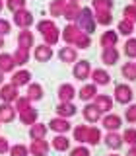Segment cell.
<instances>
[{"label":"cell","instance_id":"11","mask_svg":"<svg viewBox=\"0 0 136 156\" xmlns=\"http://www.w3.org/2000/svg\"><path fill=\"white\" fill-rule=\"evenodd\" d=\"M29 154L31 156H47L49 150H51V143L45 139H39V140H31V144L27 146Z\"/></svg>","mask_w":136,"mask_h":156},{"label":"cell","instance_id":"14","mask_svg":"<svg viewBox=\"0 0 136 156\" xmlns=\"http://www.w3.org/2000/svg\"><path fill=\"white\" fill-rule=\"evenodd\" d=\"M123 135L119 133V131H107L105 133V146L111 150H119L121 146H123Z\"/></svg>","mask_w":136,"mask_h":156},{"label":"cell","instance_id":"41","mask_svg":"<svg viewBox=\"0 0 136 156\" xmlns=\"http://www.w3.org/2000/svg\"><path fill=\"white\" fill-rule=\"evenodd\" d=\"M53 27H56V23H55V20L53 18H49V20H41V22H37V31L41 33V35H45L47 31H51Z\"/></svg>","mask_w":136,"mask_h":156},{"label":"cell","instance_id":"40","mask_svg":"<svg viewBox=\"0 0 136 156\" xmlns=\"http://www.w3.org/2000/svg\"><path fill=\"white\" fill-rule=\"evenodd\" d=\"M25 0H4V6H6L12 14H16V12H19V10H23L25 8Z\"/></svg>","mask_w":136,"mask_h":156},{"label":"cell","instance_id":"47","mask_svg":"<svg viewBox=\"0 0 136 156\" xmlns=\"http://www.w3.org/2000/svg\"><path fill=\"white\" fill-rule=\"evenodd\" d=\"M68 156H91V154H90V148H87V146L78 144V146L68 150Z\"/></svg>","mask_w":136,"mask_h":156},{"label":"cell","instance_id":"7","mask_svg":"<svg viewBox=\"0 0 136 156\" xmlns=\"http://www.w3.org/2000/svg\"><path fill=\"white\" fill-rule=\"evenodd\" d=\"M49 129L53 131L55 135H66L68 131H72V125H70V121L68 119H64V117H53L51 121H49Z\"/></svg>","mask_w":136,"mask_h":156},{"label":"cell","instance_id":"20","mask_svg":"<svg viewBox=\"0 0 136 156\" xmlns=\"http://www.w3.org/2000/svg\"><path fill=\"white\" fill-rule=\"evenodd\" d=\"M78 113V107L72 104V101H58L56 105V115L58 117H64V119H70Z\"/></svg>","mask_w":136,"mask_h":156},{"label":"cell","instance_id":"42","mask_svg":"<svg viewBox=\"0 0 136 156\" xmlns=\"http://www.w3.org/2000/svg\"><path fill=\"white\" fill-rule=\"evenodd\" d=\"M123 143L134 146L136 144V127H126L123 131Z\"/></svg>","mask_w":136,"mask_h":156},{"label":"cell","instance_id":"26","mask_svg":"<svg viewBox=\"0 0 136 156\" xmlns=\"http://www.w3.org/2000/svg\"><path fill=\"white\" fill-rule=\"evenodd\" d=\"M14 70H16V62H14L12 53H0V72L10 74Z\"/></svg>","mask_w":136,"mask_h":156},{"label":"cell","instance_id":"34","mask_svg":"<svg viewBox=\"0 0 136 156\" xmlns=\"http://www.w3.org/2000/svg\"><path fill=\"white\" fill-rule=\"evenodd\" d=\"M134 26L136 23L132 22H128V20H119V23H117V33L119 35H126V37H130L132 35V31H134Z\"/></svg>","mask_w":136,"mask_h":156},{"label":"cell","instance_id":"52","mask_svg":"<svg viewBox=\"0 0 136 156\" xmlns=\"http://www.w3.org/2000/svg\"><path fill=\"white\" fill-rule=\"evenodd\" d=\"M4 45H6V41H4V35H0V49H4Z\"/></svg>","mask_w":136,"mask_h":156},{"label":"cell","instance_id":"51","mask_svg":"<svg viewBox=\"0 0 136 156\" xmlns=\"http://www.w3.org/2000/svg\"><path fill=\"white\" fill-rule=\"evenodd\" d=\"M126 156H136V144L128 148V152H126Z\"/></svg>","mask_w":136,"mask_h":156},{"label":"cell","instance_id":"3","mask_svg":"<svg viewBox=\"0 0 136 156\" xmlns=\"http://www.w3.org/2000/svg\"><path fill=\"white\" fill-rule=\"evenodd\" d=\"M91 74V65H90V61H86V58H78V61L74 62V68H72V76L76 78V80H80V82H84L87 80Z\"/></svg>","mask_w":136,"mask_h":156},{"label":"cell","instance_id":"43","mask_svg":"<svg viewBox=\"0 0 136 156\" xmlns=\"http://www.w3.org/2000/svg\"><path fill=\"white\" fill-rule=\"evenodd\" d=\"M90 45H91V35H87V33L82 31L80 37L74 41V45H72V47H74V49H87Z\"/></svg>","mask_w":136,"mask_h":156},{"label":"cell","instance_id":"2","mask_svg":"<svg viewBox=\"0 0 136 156\" xmlns=\"http://www.w3.org/2000/svg\"><path fill=\"white\" fill-rule=\"evenodd\" d=\"M132 98H134V90L130 88V84H117L113 90V100L119 101L121 105H128L132 104Z\"/></svg>","mask_w":136,"mask_h":156},{"label":"cell","instance_id":"46","mask_svg":"<svg viewBox=\"0 0 136 156\" xmlns=\"http://www.w3.org/2000/svg\"><path fill=\"white\" fill-rule=\"evenodd\" d=\"M123 16H124V20L136 23V6H134V4H128V6L123 8Z\"/></svg>","mask_w":136,"mask_h":156},{"label":"cell","instance_id":"37","mask_svg":"<svg viewBox=\"0 0 136 156\" xmlns=\"http://www.w3.org/2000/svg\"><path fill=\"white\" fill-rule=\"evenodd\" d=\"M58 39H60V29L58 27H53L51 31H47L45 35H43V43H47V45H56Z\"/></svg>","mask_w":136,"mask_h":156},{"label":"cell","instance_id":"31","mask_svg":"<svg viewBox=\"0 0 136 156\" xmlns=\"http://www.w3.org/2000/svg\"><path fill=\"white\" fill-rule=\"evenodd\" d=\"M66 2L68 0H51V4H49V14H51V18H62V12H64L66 8Z\"/></svg>","mask_w":136,"mask_h":156},{"label":"cell","instance_id":"38","mask_svg":"<svg viewBox=\"0 0 136 156\" xmlns=\"http://www.w3.org/2000/svg\"><path fill=\"white\" fill-rule=\"evenodd\" d=\"M72 135H74V140L80 144H86V135H87V125H76L74 131H72Z\"/></svg>","mask_w":136,"mask_h":156},{"label":"cell","instance_id":"21","mask_svg":"<svg viewBox=\"0 0 136 156\" xmlns=\"http://www.w3.org/2000/svg\"><path fill=\"white\" fill-rule=\"evenodd\" d=\"M18 117L14 104H0V123H12Z\"/></svg>","mask_w":136,"mask_h":156},{"label":"cell","instance_id":"29","mask_svg":"<svg viewBox=\"0 0 136 156\" xmlns=\"http://www.w3.org/2000/svg\"><path fill=\"white\" fill-rule=\"evenodd\" d=\"M18 117H19V121H22V125H25V127L29 125V127H31L33 123H37V121H39V111L35 109V107H29V109L18 113Z\"/></svg>","mask_w":136,"mask_h":156},{"label":"cell","instance_id":"6","mask_svg":"<svg viewBox=\"0 0 136 156\" xmlns=\"http://www.w3.org/2000/svg\"><path fill=\"white\" fill-rule=\"evenodd\" d=\"M82 115H84V119L87 121L90 125H93V123H99L101 121V117H103V113L99 111V107H97L93 101H87V104L82 107Z\"/></svg>","mask_w":136,"mask_h":156},{"label":"cell","instance_id":"53","mask_svg":"<svg viewBox=\"0 0 136 156\" xmlns=\"http://www.w3.org/2000/svg\"><path fill=\"white\" fill-rule=\"evenodd\" d=\"M4 84V72H0V86Z\"/></svg>","mask_w":136,"mask_h":156},{"label":"cell","instance_id":"19","mask_svg":"<svg viewBox=\"0 0 136 156\" xmlns=\"http://www.w3.org/2000/svg\"><path fill=\"white\" fill-rule=\"evenodd\" d=\"M58 101H74V96H76V88L70 84V82H64V84L58 86Z\"/></svg>","mask_w":136,"mask_h":156},{"label":"cell","instance_id":"24","mask_svg":"<svg viewBox=\"0 0 136 156\" xmlns=\"http://www.w3.org/2000/svg\"><path fill=\"white\" fill-rule=\"evenodd\" d=\"M103 140V133H101L99 127H93V125H87V135H86V144L90 146H95Z\"/></svg>","mask_w":136,"mask_h":156},{"label":"cell","instance_id":"56","mask_svg":"<svg viewBox=\"0 0 136 156\" xmlns=\"http://www.w3.org/2000/svg\"><path fill=\"white\" fill-rule=\"evenodd\" d=\"M68 2H80V0H68Z\"/></svg>","mask_w":136,"mask_h":156},{"label":"cell","instance_id":"9","mask_svg":"<svg viewBox=\"0 0 136 156\" xmlns=\"http://www.w3.org/2000/svg\"><path fill=\"white\" fill-rule=\"evenodd\" d=\"M33 57H35L37 62H49L53 57H55V51H53L51 45H47V43H41V45H35Z\"/></svg>","mask_w":136,"mask_h":156},{"label":"cell","instance_id":"44","mask_svg":"<svg viewBox=\"0 0 136 156\" xmlns=\"http://www.w3.org/2000/svg\"><path fill=\"white\" fill-rule=\"evenodd\" d=\"M8 154H10V156H27V154H29V148H27L25 144L18 143V144H12V146H10Z\"/></svg>","mask_w":136,"mask_h":156},{"label":"cell","instance_id":"8","mask_svg":"<svg viewBox=\"0 0 136 156\" xmlns=\"http://www.w3.org/2000/svg\"><path fill=\"white\" fill-rule=\"evenodd\" d=\"M19 98V88L12 84H2L0 86V101L2 104H14Z\"/></svg>","mask_w":136,"mask_h":156},{"label":"cell","instance_id":"18","mask_svg":"<svg viewBox=\"0 0 136 156\" xmlns=\"http://www.w3.org/2000/svg\"><path fill=\"white\" fill-rule=\"evenodd\" d=\"M76 96L80 98L84 104H87V101H93V98L97 96V86L91 82V84H84L80 88V90L76 92Z\"/></svg>","mask_w":136,"mask_h":156},{"label":"cell","instance_id":"12","mask_svg":"<svg viewBox=\"0 0 136 156\" xmlns=\"http://www.w3.org/2000/svg\"><path fill=\"white\" fill-rule=\"evenodd\" d=\"M101 125H103L105 131H119L121 125H123V119L117 113H105L101 117Z\"/></svg>","mask_w":136,"mask_h":156},{"label":"cell","instance_id":"10","mask_svg":"<svg viewBox=\"0 0 136 156\" xmlns=\"http://www.w3.org/2000/svg\"><path fill=\"white\" fill-rule=\"evenodd\" d=\"M29 82H31V72L25 70V68H19V70L12 72V78H10V84L12 86L22 88V86H27Z\"/></svg>","mask_w":136,"mask_h":156},{"label":"cell","instance_id":"33","mask_svg":"<svg viewBox=\"0 0 136 156\" xmlns=\"http://www.w3.org/2000/svg\"><path fill=\"white\" fill-rule=\"evenodd\" d=\"M14 57V62H16V66H23L29 62V49H23V47H18L16 51L12 53Z\"/></svg>","mask_w":136,"mask_h":156},{"label":"cell","instance_id":"1","mask_svg":"<svg viewBox=\"0 0 136 156\" xmlns=\"http://www.w3.org/2000/svg\"><path fill=\"white\" fill-rule=\"evenodd\" d=\"M76 23H78V27H80L84 33L91 35V33L95 31V27H97V22H95V16H93V10H91V8H84V6H82V10H80V16H78Z\"/></svg>","mask_w":136,"mask_h":156},{"label":"cell","instance_id":"32","mask_svg":"<svg viewBox=\"0 0 136 156\" xmlns=\"http://www.w3.org/2000/svg\"><path fill=\"white\" fill-rule=\"evenodd\" d=\"M121 74H123V78H126L128 82H136V62H132V61L123 62Z\"/></svg>","mask_w":136,"mask_h":156},{"label":"cell","instance_id":"48","mask_svg":"<svg viewBox=\"0 0 136 156\" xmlns=\"http://www.w3.org/2000/svg\"><path fill=\"white\" fill-rule=\"evenodd\" d=\"M124 119L128 123H136V104H128V107L124 109Z\"/></svg>","mask_w":136,"mask_h":156},{"label":"cell","instance_id":"36","mask_svg":"<svg viewBox=\"0 0 136 156\" xmlns=\"http://www.w3.org/2000/svg\"><path fill=\"white\" fill-rule=\"evenodd\" d=\"M93 16H95V22H97V26H105V27H109L111 23H113V14L111 12H93Z\"/></svg>","mask_w":136,"mask_h":156},{"label":"cell","instance_id":"23","mask_svg":"<svg viewBox=\"0 0 136 156\" xmlns=\"http://www.w3.org/2000/svg\"><path fill=\"white\" fill-rule=\"evenodd\" d=\"M101 61L105 62L107 66H113L119 62V49L117 47H105L101 51Z\"/></svg>","mask_w":136,"mask_h":156},{"label":"cell","instance_id":"50","mask_svg":"<svg viewBox=\"0 0 136 156\" xmlns=\"http://www.w3.org/2000/svg\"><path fill=\"white\" fill-rule=\"evenodd\" d=\"M8 150H10V143H8V139L0 135V154H8Z\"/></svg>","mask_w":136,"mask_h":156},{"label":"cell","instance_id":"16","mask_svg":"<svg viewBox=\"0 0 136 156\" xmlns=\"http://www.w3.org/2000/svg\"><path fill=\"white\" fill-rule=\"evenodd\" d=\"M93 104L99 107V111L101 113H111V109H113V104H115V100L111 96H107V94H97L93 98Z\"/></svg>","mask_w":136,"mask_h":156},{"label":"cell","instance_id":"13","mask_svg":"<svg viewBox=\"0 0 136 156\" xmlns=\"http://www.w3.org/2000/svg\"><path fill=\"white\" fill-rule=\"evenodd\" d=\"M43 96H45V90H43V86L39 84V82H29L27 84V92H25V98L29 101H41Z\"/></svg>","mask_w":136,"mask_h":156},{"label":"cell","instance_id":"57","mask_svg":"<svg viewBox=\"0 0 136 156\" xmlns=\"http://www.w3.org/2000/svg\"><path fill=\"white\" fill-rule=\"evenodd\" d=\"M132 4H134V6H136V0H132Z\"/></svg>","mask_w":136,"mask_h":156},{"label":"cell","instance_id":"54","mask_svg":"<svg viewBox=\"0 0 136 156\" xmlns=\"http://www.w3.org/2000/svg\"><path fill=\"white\" fill-rule=\"evenodd\" d=\"M4 8H6V6H4V0H0V12H2Z\"/></svg>","mask_w":136,"mask_h":156},{"label":"cell","instance_id":"28","mask_svg":"<svg viewBox=\"0 0 136 156\" xmlns=\"http://www.w3.org/2000/svg\"><path fill=\"white\" fill-rule=\"evenodd\" d=\"M80 2H66V8H64V12H62V18H66L68 20V23L70 22H76L78 16H80Z\"/></svg>","mask_w":136,"mask_h":156},{"label":"cell","instance_id":"55","mask_svg":"<svg viewBox=\"0 0 136 156\" xmlns=\"http://www.w3.org/2000/svg\"><path fill=\"white\" fill-rule=\"evenodd\" d=\"M107 156H121V154H117V152H113V154H107Z\"/></svg>","mask_w":136,"mask_h":156},{"label":"cell","instance_id":"22","mask_svg":"<svg viewBox=\"0 0 136 156\" xmlns=\"http://www.w3.org/2000/svg\"><path fill=\"white\" fill-rule=\"evenodd\" d=\"M18 47H23V49L35 47V35H33V31L22 29V31L18 33Z\"/></svg>","mask_w":136,"mask_h":156},{"label":"cell","instance_id":"49","mask_svg":"<svg viewBox=\"0 0 136 156\" xmlns=\"http://www.w3.org/2000/svg\"><path fill=\"white\" fill-rule=\"evenodd\" d=\"M12 31V23L6 18H0V35H8Z\"/></svg>","mask_w":136,"mask_h":156},{"label":"cell","instance_id":"27","mask_svg":"<svg viewBox=\"0 0 136 156\" xmlns=\"http://www.w3.org/2000/svg\"><path fill=\"white\" fill-rule=\"evenodd\" d=\"M117 43H119V33L113 31V29H107V31L101 33L99 37V45L101 47H117Z\"/></svg>","mask_w":136,"mask_h":156},{"label":"cell","instance_id":"17","mask_svg":"<svg viewBox=\"0 0 136 156\" xmlns=\"http://www.w3.org/2000/svg\"><path fill=\"white\" fill-rule=\"evenodd\" d=\"M58 58H60V62H68V65H74V62L78 61V49H74L72 45L60 47V49H58Z\"/></svg>","mask_w":136,"mask_h":156},{"label":"cell","instance_id":"39","mask_svg":"<svg viewBox=\"0 0 136 156\" xmlns=\"http://www.w3.org/2000/svg\"><path fill=\"white\" fill-rule=\"evenodd\" d=\"M124 55L128 58H136V37H128L124 41Z\"/></svg>","mask_w":136,"mask_h":156},{"label":"cell","instance_id":"5","mask_svg":"<svg viewBox=\"0 0 136 156\" xmlns=\"http://www.w3.org/2000/svg\"><path fill=\"white\" fill-rule=\"evenodd\" d=\"M14 23L19 27V29H29L35 23V18H33V14L29 12L27 8H23V10H19V12H16L14 14Z\"/></svg>","mask_w":136,"mask_h":156},{"label":"cell","instance_id":"25","mask_svg":"<svg viewBox=\"0 0 136 156\" xmlns=\"http://www.w3.org/2000/svg\"><path fill=\"white\" fill-rule=\"evenodd\" d=\"M51 148H55L56 152H68L70 150V139L66 135H55V139L51 140Z\"/></svg>","mask_w":136,"mask_h":156},{"label":"cell","instance_id":"35","mask_svg":"<svg viewBox=\"0 0 136 156\" xmlns=\"http://www.w3.org/2000/svg\"><path fill=\"white\" fill-rule=\"evenodd\" d=\"M115 0H91V10L93 12H111L113 10Z\"/></svg>","mask_w":136,"mask_h":156},{"label":"cell","instance_id":"4","mask_svg":"<svg viewBox=\"0 0 136 156\" xmlns=\"http://www.w3.org/2000/svg\"><path fill=\"white\" fill-rule=\"evenodd\" d=\"M80 33H82V29L78 27L76 22L66 23V26L60 29V37H62V41H64L66 45H74V41L80 37Z\"/></svg>","mask_w":136,"mask_h":156},{"label":"cell","instance_id":"30","mask_svg":"<svg viewBox=\"0 0 136 156\" xmlns=\"http://www.w3.org/2000/svg\"><path fill=\"white\" fill-rule=\"evenodd\" d=\"M47 133H49V127H47V125H43V123H39V121L29 127V139H31V140L45 139Z\"/></svg>","mask_w":136,"mask_h":156},{"label":"cell","instance_id":"45","mask_svg":"<svg viewBox=\"0 0 136 156\" xmlns=\"http://www.w3.org/2000/svg\"><path fill=\"white\" fill-rule=\"evenodd\" d=\"M14 107H16L18 113H22V111H25V109H29V107H31V101H29L25 96H19L18 100L14 101Z\"/></svg>","mask_w":136,"mask_h":156},{"label":"cell","instance_id":"15","mask_svg":"<svg viewBox=\"0 0 136 156\" xmlns=\"http://www.w3.org/2000/svg\"><path fill=\"white\" fill-rule=\"evenodd\" d=\"M90 78L93 80L95 86H107V84H111V74L105 70V68H91Z\"/></svg>","mask_w":136,"mask_h":156}]
</instances>
